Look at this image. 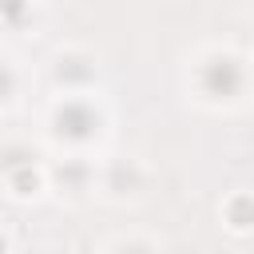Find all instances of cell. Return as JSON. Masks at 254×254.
Wrapping results in <instances>:
<instances>
[{"instance_id":"obj_4","label":"cell","mask_w":254,"mask_h":254,"mask_svg":"<svg viewBox=\"0 0 254 254\" xmlns=\"http://www.w3.org/2000/svg\"><path fill=\"white\" fill-rule=\"evenodd\" d=\"M0 8H8L12 16H20V0H0Z\"/></svg>"},{"instance_id":"obj_3","label":"cell","mask_w":254,"mask_h":254,"mask_svg":"<svg viewBox=\"0 0 254 254\" xmlns=\"http://www.w3.org/2000/svg\"><path fill=\"white\" fill-rule=\"evenodd\" d=\"M8 87H12V75H8V71H4V67H0V99H4V95H8Z\"/></svg>"},{"instance_id":"obj_1","label":"cell","mask_w":254,"mask_h":254,"mask_svg":"<svg viewBox=\"0 0 254 254\" xmlns=\"http://www.w3.org/2000/svg\"><path fill=\"white\" fill-rule=\"evenodd\" d=\"M91 127H95V115H87V107H79V103H67V107L60 111V131H67L71 139H83Z\"/></svg>"},{"instance_id":"obj_2","label":"cell","mask_w":254,"mask_h":254,"mask_svg":"<svg viewBox=\"0 0 254 254\" xmlns=\"http://www.w3.org/2000/svg\"><path fill=\"white\" fill-rule=\"evenodd\" d=\"M206 83H210L214 91L230 95V91L238 87V67H234L230 60H214V64H210V71H206Z\"/></svg>"}]
</instances>
